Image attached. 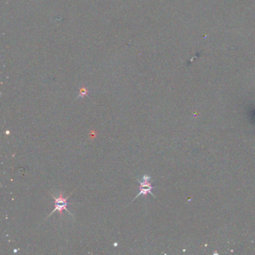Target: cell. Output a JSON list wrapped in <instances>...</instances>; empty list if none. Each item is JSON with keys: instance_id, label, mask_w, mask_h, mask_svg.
Listing matches in <instances>:
<instances>
[{"instance_id": "cell-3", "label": "cell", "mask_w": 255, "mask_h": 255, "mask_svg": "<svg viewBox=\"0 0 255 255\" xmlns=\"http://www.w3.org/2000/svg\"><path fill=\"white\" fill-rule=\"evenodd\" d=\"M88 91L86 87H82V88L80 90V92H79L78 94V98L80 97H84L88 96Z\"/></svg>"}, {"instance_id": "cell-4", "label": "cell", "mask_w": 255, "mask_h": 255, "mask_svg": "<svg viewBox=\"0 0 255 255\" xmlns=\"http://www.w3.org/2000/svg\"><path fill=\"white\" fill-rule=\"evenodd\" d=\"M114 246H118V244H117V243H114Z\"/></svg>"}, {"instance_id": "cell-2", "label": "cell", "mask_w": 255, "mask_h": 255, "mask_svg": "<svg viewBox=\"0 0 255 255\" xmlns=\"http://www.w3.org/2000/svg\"><path fill=\"white\" fill-rule=\"evenodd\" d=\"M137 180L138 183H140V186H139V189H140V192L137 195H136L135 198L133 199V201H135L137 197H138L139 196H141V195H143L144 196L146 197L147 196V194H151L152 196L155 197V196L153 195V194L152 193V189H153V186H151V183H150L149 180H143V181H141L139 180L136 178Z\"/></svg>"}, {"instance_id": "cell-1", "label": "cell", "mask_w": 255, "mask_h": 255, "mask_svg": "<svg viewBox=\"0 0 255 255\" xmlns=\"http://www.w3.org/2000/svg\"><path fill=\"white\" fill-rule=\"evenodd\" d=\"M71 195H72V192H71L70 195H68V197H63V192H62V191H61V192H59L58 197H55L53 195H52V194H51V196H52L53 200H54L55 208L52 211V213H51L50 214L48 215V217L50 216L51 215L54 213V212H56V211H58V212L59 213V214H60V215H63V210H66L67 212L69 213V214H70V215H72V214H71V213H70V211H69L68 209H67V206H68V205L72 204V203H69L68 201V199L69 198V197H70V196ZM48 217H47V218H48Z\"/></svg>"}, {"instance_id": "cell-5", "label": "cell", "mask_w": 255, "mask_h": 255, "mask_svg": "<svg viewBox=\"0 0 255 255\" xmlns=\"http://www.w3.org/2000/svg\"><path fill=\"white\" fill-rule=\"evenodd\" d=\"M5 133H7V134H9V133H10V132H9V131H7L6 132H5Z\"/></svg>"}]
</instances>
